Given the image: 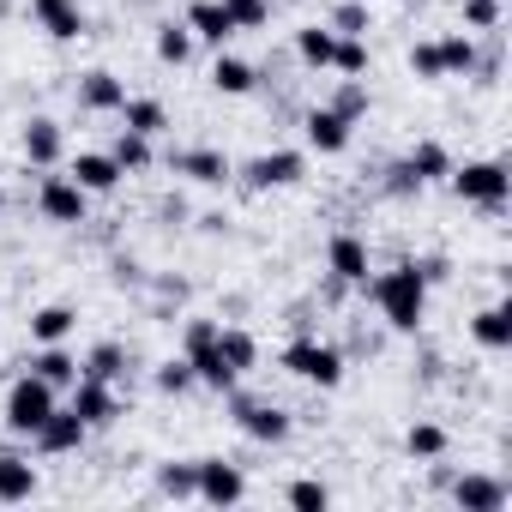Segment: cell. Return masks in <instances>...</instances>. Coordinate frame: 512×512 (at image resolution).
<instances>
[{
    "label": "cell",
    "instance_id": "obj_1",
    "mask_svg": "<svg viewBox=\"0 0 512 512\" xmlns=\"http://www.w3.org/2000/svg\"><path fill=\"white\" fill-rule=\"evenodd\" d=\"M368 296H374V308H380V320H386L392 332H416V326L428 320V278H422L416 260L386 266V272L368 284Z\"/></svg>",
    "mask_w": 512,
    "mask_h": 512
},
{
    "label": "cell",
    "instance_id": "obj_2",
    "mask_svg": "<svg viewBox=\"0 0 512 512\" xmlns=\"http://www.w3.org/2000/svg\"><path fill=\"white\" fill-rule=\"evenodd\" d=\"M278 368H284V374H296V380H308V386H320V392H338L350 362H344V350H338V344H320V338H296V344H284Z\"/></svg>",
    "mask_w": 512,
    "mask_h": 512
},
{
    "label": "cell",
    "instance_id": "obj_3",
    "mask_svg": "<svg viewBox=\"0 0 512 512\" xmlns=\"http://www.w3.org/2000/svg\"><path fill=\"white\" fill-rule=\"evenodd\" d=\"M55 404H61V392H55L49 380H37V374L25 368V374H19V380L7 386V404H0V422H7V434L31 440V434H37V422H43V416H49Z\"/></svg>",
    "mask_w": 512,
    "mask_h": 512
},
{
    "label": "cell",
    "instance_id": "obj_4",
    "mask_svg": "<svg viewBox=\"0 0 512 512\" xmlns=\"http://www.w3.org/2000/svg\"><path fill=\"white\" fill-rule=\"evenodd\" d=\"M446 187H452L464 205L500 211V205H506V193H512V175H506V163H500V157H476V163H452Z\"/></svg>",
    "mask_w": 512,
    "mask_h": 512
},
{
    "label": "cell",
    "instance_id": "obj_5",
    "mask_svg": "<svg viewBox=\"0 0 512 512\" xmlns=\"http://www.w3.org/2000/svg\"><path fill=\"white\" fill-rule=\"evenodd\" d=\"M223 398H229V410H235V428H241L247 440H260V446H284V440L296 434V416H290L284 404L241 398V392H223Z\"/></svg>",
    "mask_w": 512,
    "mask_h": 512
},
{
    "label": "cell",
    "instance_id": "obj_6",
    "mask_svg": "<svg viewBox=\"0 0 512 512\" xmlns=\"http://www.w3.org/2000/svg\"><path fill=\"white\" fill-rule=\"evenodd\" d=\"M235 175H241V187H253V193H272V187H296V181L308 175V157H302V151H260V157H247Z\"/></svg>",
    "mask_w": 512,
    "mask_h": 512
},
{
    "label": "cell",
    "instance_id": "obj_7",
    "mask_svg": "<svg viewBox=\"0 0 512 512\" xmlns=\"http://www.w3.org/2000/svg\"><path fill=\"white\" fill-rule=\"evenodd\" d=\"M37 211H43L49 223L73 229V223H85V217H91V193H85L73 175H43V187H37Z\"/></svg>",
    "mask_w": 512,
    "mask_h": 512
},
{
    "label": "cell",
    "instance_id": "obj_8",
    "mask_svg": "<svg viewBox=\"0 0 512 512\" xmlns=\"http://www.w3.org/2000/svg\"><path fill=\"white\" fill-rule=\"evenodd\" d=\"M73 410H79V422L97 434V428H115L121 416H127V404H121V392H115V380H73Z\"/></svg>",
    "mask_w": 512,
    "mask_h": 512
},
{
    "label": "cell",
    "instance_id": "obj_9",
    "mask_svg": "<svg viewBox=\"0 0 512 512\" xmlns=\"http://www.w3.org/2000/svg\"><path fill=\"white\" fill-rule=\"evenodd\" d=\"M91 440V428L79 422V410L73 404H55L43 422H37V434H31V446L43 452V458H67V452H79Z\"/></svg>",
    "mask_w": 512,
    "mask_h": 512
},
{
    "label": "cell",
    "instance_id": "obj_10",
    "mask_svg": "<svg viewBox=\"0 0 512 512\" xmlns=\"http://www.w3.org/2000/svg\"><path fill=\"white\" fill-rule=\"evenodd\" d=\"M193 500H205V506H241V500H247L241 464H229V458H199V488H193Z\"/></svg>",
    "mask_w": 512,
    "mask_h": 512
},
{
    "label": "cell",
    "instance_id": "obj_11",
    "mask_svg": "<svg viewBox=\"0 0 512 512\" xmlns=\"http://www.w3.org/2000/svg\"><path fill=\"white\" fill-rule=\"evenodd\" d=\"M302 133H308V151H320V157H338V151H350V139H356V121H344L332 103H320V109H308V115H302Z\"/></svg>",
    "mask_w": 512,
    "mask_h": 512
},
{
    "label": "cell",
    "instance_id": "obj_12",
    "mask_svg": "<svg viewBox=\"0 0 512 512\" xmlns=\"http://www.w3.org/2000/svg\"><path fill=\"white\" fill-rule=\"evenodd\" d=\"M169 169L181 181H199V187H223L235 175V163L217 151V145H187V151H169Z\"/></svg>",
    "mask_w": 512,
    "mask_h": 512
},
{
    "label": "cell",
    "instance_id": "obj_13",
    "mask_svg": "<svg viewBox=\"0 0 512 512\" xmlns=\"http://www.w3.org/2000/svg\"><path fill=\"white\" fill-rule=\"evenodd\" d=\"M31 19L49 43H79L91 25H85V7L79 0H31Z\"/></svg>",
    "mask_w": 512,
    "mask_h": 512
},
{
    "label": "cell",
    "instance_id": "obj_14",
    "mask_svg": "<svg viewBox=\"0 0 512 512\" xmlns=\"http://www.w3.org/2000/svg\"><path fill=\"white\" fill-rule=\"evenodd\" d=\"M326 272H332V284H368V241L356 229H338L326 241Z\"/></svg>",
    "mask_w": 512,
    "mask_h": 512
},
{
    "label": "cell",
    "instance_id": "obj_15",
    "mask_svg": "<svg viewBox=\"0 0 512 512\" xmlns=\"http://www.w3.org/2000/svg\"><path fill=\"white\" fill-rule=\"evenodd\" d=\"M79 109L85 115H121V103H127V79L121 73H109V67H91V73H79Z\"/></svg>",
    "mask_w": 512,
    "mask_h": 512
},
{
    "label": "cell",
    "instance_id": "obj_16",
    "mask_svg": "<svg viewBox=\"0 0 512 512\" xmlns=\"http://www.w3.org/2000/svg\"><path fill=\"white\" fill-rule=\"evenodd\" d=\"M19 145H25V163H31V169H55V163L67 157V133H61L55 115H31L25 133H19Z\"/></svg>",
    "mask_w": 512,
    "mask_h": 512
},
{
    "label": "cell",
    "instance_id": "obj_17",
    "mask_svg": "<svg viewBox=\"0 0 512 512\" xmlns=\"http://www.w3.org/2000/svg\"><path fill=\"white\" fill-rule=\"evenodd\" d=\"M506 500H512V488H506L500 476L470 470V476L452 482V506H458V512H506Z\"/></svg>",
    "mask_w": 512,
    "mask_h": 512
},
{
    "label": "cell",
    "instance_id": "obj_18",
    "mask_svg": "<svg viewBox=\"0 0 512 512\" xmlns=\"http://www.w3.org/2000/svg\"><path fill=\"white\" fill-rule=\"evenodd\" d=\"M181 25L193 31V43H211V49H229V37H241V31L229 25V13H223V0H187Z\"/></svg>",
    "mask_w": 512,
    "mask_h": 512
},
{
    "label": "cell",
    "instance_id": "obj_19",
    "mask_svg": "<svg viewBox=\"0 0 512 512\" xmlns=\"http://www.w3.org/2000/svg\"><path fill=\"white\" fill-rule=\"evenodd\" d=\"M37 488H43V476L25 452H0V506H25V500H37Z\"/></svg>",
    "mask_w": 512,
    "mask_h": 512
},
{
    "label": "cell",
    "instance_id": "obj_20",
    "mask_svg": "<svg viewBox=\"0 0 512 512\" xmlns=\"http://www.w3.org/2000/svg\"><path fill=\"white\" fill-rule=\"evenodd\" d=\"M211 91H217V97H253V91H260V67L241 61V55H229V49H217V61H211Z\"/></svg>",
    "mask_w": 512,
    "mask_h": 512
},
{
    "label": "cell",
    "instance_id": "obj_21",
    "mask_svg": "<svg viewBox=\"0 0 512 512\" xmlns=\"http://www.w3.org/2000/svg\"><path fill=\"white\" fill-rule=\"evenodd\" d=\"M67 175H73V181H79V187H85L91 199H97V193H115V187H121V163H115L109 151H79V157L67 163Z\"/></svg>",
    "mask_w": 512,
    "mask_h": 512
},
{
    "label": "cell",
    "instance_id": "obj_22",
    "mask_svg": "<svg viewBox=\"0 0 512 512\" xmlns=\"http://www.w3.org/2000/svg\"><path fill=\"white\" fill-rule=\"evenodd\" d=\"M470 338H476V350H488V356L512 350V314H506V302L476 308V314H470Z\"/></svg>",
    "mask_w": 512,
    "mask_h": 512
},
{
    "label": "cell",
    "instance_id": "obj_23",
    "mask_svg": "<svg viewBox=\"0 0 512 512\" xmlns=\"http://www.w3.org/2000/svg\"><path fill=\"white\" fill-rule=\"evenodd\" d=\"M37 380H49L55 392H73V380H79V356L67 350V344H37V356L25 362Z\"/></svg>",
    "mask_w": 512,
    "mask_h": 512
},
{
    "label": "cell",
    "instance_id": "obj_24",
    "mask_svg": "<svg viewBox=\"0 0 512 512\" xmlns=\"http://www.w3.org/2000/svg\"><path fill=\"white\" fill-rule=\"evenodd\" d=\"M404 169H410L422 187H434V181H446V175H452V151H446L440 139H416V145H410V157H404Z\"/></svg>",
    "mask_w": 512,
    "mask_h": 512
},
{
    "label": "cell",
    "instance_id": "obj_25",
    "mask_svg": "<svg viewBox=\"0 0 512 512\" xmlns=\"http://www.w3.org/2000/svg\"><path fill=\"white\" fill-rule=\"evenodd\" d=\"M73 326H79V308H67V302H43V308L31 314V344H67Z\"/></svg>",
    "mask_w": 512,
    "mask_h": 512
},
{
    "label": "cell",
    "instance_id": "obj_26",
    "mask_svg": "<svg viewBox=\"0 0 512 512\" xmlns=\"http://www.w3.org/2000/svg\"><path fill=\"white\" fill-rule=\"evenodd\" d=\"M79 374H85V380H121V374H127V344H121V338L91 344V350L79 356Z\"/></svg>",
    "mask_w": 512,
    "mask_h": 512
},
{
    "label": "cell",
    "instance_id": "obj_27",
    "mask_svg": "<svg viewBox=\"0 0 512 512\" xmlns=\"http://www.w3.org/2000/svg\"><path fill=\"white\" fill-rule=\"evenodd\" d=\"M217 356H223L235 374H253V368H260V338L241 332V326H217Z\"/></svg>",
    "mask_w": 512,
    "mask_h": 512
},
{
    "label": "cell",
    "instance_id": "obj_28",
    "mask_svg": "<svg viewBox=\"0 0 512 512\" xmlns=\"http://www.w3.org/2000/svg\"><path fill=\"white\" fill-rule=\"evenodd\" d=\"M151 49H157V61H163V67H187L199 43H193V31H187L181 19H163V25H157V37H151Z\"/></svg>",
    "mask_w": 512,
    "mask_h": 512
},
{
    "label": "cell",
    "instance_id": "obj_29",
    "mask_svg": "<svg viewBox=\"0 0 512 512\" xmlns=\"http://www.w3.org/2000/svg\"><path fill=\"white\" fill-rule=\"evenodd\" d=\"M332 49H338V31H332V25H302V31H296V61H302V67L326 73V67H332Z\"/></svg>",
    "mask_w": 512,
    "mask_h": 512
},
{
    "label": "cell",
    "instance_id": "obj_30",
    "mask_svg": "<svg viewBox=\"0 0 512 512\" xmlns=\"http://www.w3.org/2000/svg\"><path fill=\"white\" fill-rule=\"evenodd\" d=\"M434 49H440V67H446V79H470V73H476V61H482L470 31H446Z\"/></svg>",
    "mask_w": 512,
    "mask_h": 512
},
{
    "label": "cell",
    "instance_id": "obj_31",
    "mask_svg": "<svg viewBox=\"0 0 512 512\" xmlns=\"http://www.w3.org/2000/svg\"><path fill=\"white\" fill-rule=\"evenodd\" d=\"M121 127H127V133H145V139H157V133L169 127V109H163L157 97H127V103H121Z\"/></svg>",
    "mask_w": 512,
    "mask_h": 512
},
{
    "label": "cell",
    "instance_id": "obj_32",
    "mask_svg": "<svg viewBox=\"0 0 512 512\" xmlns=\"http://www.w3.org/2000/svg\"><path fill=\"white\" fill-rule=\"evenodd\" d=\"M446 446H452V440H446V428H440V422H410V434H404V452H410L416 464H440V458H446Z\"/></svg>",
    "mask_w": 512,
    "mask_h": 512
},
{
    "label": "cell",
    "instance_id": "obj_33",
    "mask_svg": "<svg viewBox=\"0 0 512 512\" xmlns=\"http://www.w3.org/2000/svg\"><path fill=\"white\" fill-rule=\"evenodd\" d=\"M193 488H199V458L157 464V494H169V500H193Z\"/></svg>",
    "mask_w": 512,
    "mask_h": 512
},
{
    "label": "cell",
    "instance_id": "obj_34",
    "mask_svg": "<svg viewBox=\"0 0 512 512\" xmlns=\"http://www.w3.org/2000/svg\"><path fill=\"white\" fill-rule=\"evenodd\" d=\"M109 157L121 163V175H139V169H151V157H157V151H151V139H145V133H127V127H121V133H115V145H109Z\"/></svg>",
    "mask_w": 512,
    "mask_h": 512
},
{
    "label": "cell",
    "instance_id": "obj_35",
    "mask_svg": "<svg viewBox=\"0 0 512 512\" xmlns=\"http://www.w3.org/2000/svg\"><path fill=\"white\" fill-rule=\"evenodd\" d=\"M368 67H374L368 37H338V49H332V73H344V79H368Z\"/></svg>",
    "mask_w": 512,
    "mask_h": 512
},
{
    "label": "cell",
    "instance_id": "obj_36",
    "mask_svg": "<svg viewBox=\"0 0 512 512\" xmlns=\"http://www.w3.org/2000/svg\"><path fill=\"white\" fill-rule=\"evenodd\" d=\"M332 109H338L344 121H368V109H374V91H368V79H338V91H332Z\"/></svg>",
    "mask_w": 512,
    "mask_h": 512
},
{
    "label": "cell",
    "instance_id": "obj_37",
    "mask_svg": "<svg viewBox=\"0 0 512 512\" xmlns=\"http://www.w3.org/2000/svg\"><path fill=\"white\" fill-rule=\"evenodd\" d=\"M326 25H332L338 37H368V31H374V13H368V0H338Z\"/></svg>",
    "mask_w": 512,
    "mask_h": 512
},
{
    "label": "cell",
    "instance_id": "obj_38",
    "mask_svg": "<svg viewBox=\"0 0 512 512\" xmlns=\"http://www.w3.org/2000/svg\"><path fill=\"white\" fill-rule=\"evenodd\" d=\"M284 500H290L296 512H326V506H332V488H326L320 476H296V482L284 488Z\"/></svg>",
    "mask_w": 512,
    "mask_h": 512
},
{
    "label": "cell",
    "instance_id": "obj_39",
    "mask_svg": "<svg viewBox=\"0 0 512 512\" xmlns=\"http://www.w3.org/2000/svg\"><path fill=\"white\" fill-rule=\"evenodd\" d=\"M223 13L235 31H266L272 25V0H223Z\"/></svg>",
    "mask_w": 512,
    "mask_h": 512
},
{
    "label": "cell",
    "instance_id": "obj_40",
    "mask_svg": "<svg viewBox=\"0 0 512 512\" xmlns=\"http://www.w3.org/2000/svg\"><path fill=\"white\" fill-rule=\"evenodd\" d=\"M151 380H157V392H169V398H181V392H193V386H199V380H193V362H187V356H169V362H163V368H157Z\"/></svg>",
    "mask_w": 512,
    "mask_h": 512
},
{
    "label": "cell",
    "instance_id": "obj_41",
    "mask_svg": "<svg viewBox=\"0 0 512 512\" xmlns=\"http://www.w3.org/2000/svg\"><path fill=\"white\" fill-rule=\"evenodd\" d=\"M500 19H506L500 0H464V25H470V37H494Z\"/></svg>",
    "mask_w": 512,
    "mask_h": 512
},
{
    "label": "cell",
    "instance_id": "obj_42",
    "mask_svg": "<svg viewBox=\"0 0 512 512\" xmlns=\"http://www.w3.org/2000/svg\"><path fill=\"white\" fill-rule=\"evenodd\" d=\"M410 73H416L422 85H440V79H446V67H440V49H434V43H410Z\"/></svg>",
    "mask_w": 512,
    "mask_h": 512
},
{
    "label": "cell",
    "instance_id": "obj_43",
    "mask_svg": "<svg viewBox=\"0 0 512 512\" xmlns=\"http://www.w3.org/2000/svg\"><path fill=\"white\" fill-rule=\"evenodd\" d=\"M386 193H398V199H410V193H422V181H416V175H410L404 163H392V169H386Z\"/></svg>",
    "mask_w": 512,
    "mask_h": 512
},
{
    "label": "cell",
    "instance_id": "obj_44",
    "mask_svg": "<svg viewBox=\"0 0 512 512\" xmlns=\"http://www.w3.org/2000/svg\"><path fill=\"white\" fill-rule=\"evenodd\" d=\"M416 266H422V278H428V290H434V284H446V278H452V266H446V260H440V253H428V260H416Z\"/></svg>",
    "mask_w": 512,
    "mask_h": 512
},
{
    "label": "cell",
    "instance_id": "obj_45",
    "mask_svg": "<svg viewBox=\"0 0 512 512\" xmlns=\"http://www.w3.org/2000/svg\"><path fill=\"white\" fill-rule=\"evenodd\" d=\"M7 13H13V7H7V0H0V19H7Z\"/></svg>",
    "mask_w": 512,
    "mask_h": 512
},
{
    "label": "cell",
    "instance_id": "obj_46",
    "mask_svg": "<svg viewBox=\"0 0 512 512\" xmlns=\"http://www.w3.org/2000/svg\"><path fill=\"white\" fill-rule=\"evenodd\" d=\"M404 7H428V0H404Z\"/></svg>",
    "mask_w": 512,
    "mask_h": 512
},
{
    "label": "cell",
    "instance_id": "obj_47",
    "mask_svg": "<svg viewBox=\"0 0 512 512\" xmlns=\"http://www.w3.org/2000/svg\"><path fill=\"white\" fill-rule=\"evenodd\" d=\"M0 211H7V187H0Z\"/></svg>",
    "mask_w": 512,
    "mask_h": 512
},
{
    "label": "cell",
    "instance_id": "obj_48",
    "mask_svg": "<svg viewBox=\"0 0 512 512\" xmlns=\"http://www.w3.org/2000/svg\"><path fill=\"white\" fill-rule=\"evenodd\" d=\"M500 7H506V0H500Z\"/></svg>",
    "mask_w": 512,
    "mask_h": 512
}]
</instances>
